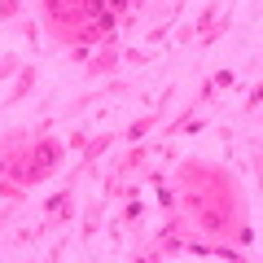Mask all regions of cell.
Instances as JSON below:
<instances>
[{"label":"cell","instance_id":"cell-1","mask_svg":"<svg viewBox=\"0 0 263 263\" xmlns=\"http://www.w3.org/2000/svg\"><path fill=\"white\" fill-rule=\"evenodd\" d=\"M176 202L189 224L211 241H228L237 219H246V193L224 162L180 158L176 162Z\"/></svg>","mask_w":263,"mask_h":263},{"label":"cell","instance_id":"cell-2","mask_svg":"<svg viewBox=\"0 0 263 263\" xmlns=\"http://www.w3.org/2000/svg\"><path fill=\"white\" fill-rule=\"evenodd\" d=\"M149 9V0H40V31L53 35L62 48L70 44H84L88 27H105V31H119L123 13H141Z\"/></svg>","mask_w":263,"mask_h":263},{"label":"cell","instance_id":"cell-3","mask_svg":"<svg viewBox=\"0 0 263 263\" xmlns=\"http://www.w3.org/2000/svg\"><path fill=\"white\" fill-rule=\"evenodd\" d=\"M66 141L62 136H53V132H44V136H27V141L9 145V184L22 189V193H31L35 184H44V180H53L57 171H62V158H66Z\"/></svg>","mask_w":263,"mask_h":263},{"label":"cell","instance_id":"cell-4","mask_svg":"<svg viewBox=\"0 0 263 263\" xmlns=\"http://www.w3.org/2000/svg\"><path fill=\"white\" fill-rule=\"evenodd\" d=\"M119 66H123V35H110L105 44L92 48V57L84 62V75L88 79H110V75H119Z\"/></svg>","mask_w":263,"mask_h":263},{"label":"cell","instance_id":"cell-5","mask_svg":"<svg viewBox=\"0 0 263 263\" xmlns=\"http://www.w3.org/2000/svg\"><path fill=\"white\" fill-rule=\"evenodd\" d=\"M75 189H79L75 180H66V184L57 189L53 197H48L44 206H40V211H44V224H48V228H66L70 219L79 215V197H75Z\"/></svg>","mask_w":263,"mask_h":263},{"label":"cell","instance_id":"cell-6","mask_svg":"<svg viewBox=\"0 0 263 263\" xmlns=\"http://www.w3.org/2000/svg\"><path fill=\"white\" fill-rule=\"evenodd\" d=\"M114 141H119V132H101V136H92V141H88L84 145V149H79V167L75 171H70V180H75V184H79V180H84L88 176V171H92L97 167V162H101L105 158V149H110V145Z\"/></svg>","mask_w":263,"mask_h":263},{"label":"cell","instance_id":"cell-7","mask_svg":"<svg viewBox=\"0 0 263 263\" xmlns=\"http://www.w3.org/2000/svg\"><path fill=\"white\" fill-rule=\"evenodd\" d=\"M35 88H40V70H35V62H27L18 75H13V84H9V92H5V101H0V105H5V110H9V105H22Z\"/></svg>","mask_w":263,"mask_h":263},{"label":"cell","instance_id":"cell-8","mask_svg":"<svg viewBox=\"0 0 263 263\" xmlns=\"http://www.w3.org/2000/svg\"><path fill=\"white\" fill-rule=\"evenodd\" d=\"M145 215H149V206H145V197H123V211H119V228H127L136 241L145 237Z\"/></svg>","mask_w":263,"mask_h":263},{"label":"cell","instance_id":"cell-9","mask_svg":"<svg viewBox=\"0 0 263 263\" xmlns=\"http://www.w3.org/2000/svg\"><path fill=\"white\" fill-rule=\"evenodd\" d=\"M149 154H154V145H149V141H132V149L123 154L119 162H114V176H132V171H145V167H149Z\"/></svg>","mask_w":263,"mask_h":263},{"label":"cell","instance_id":"cell-10","mask_svg":"<svg viewBox=\"0 0 263 263\" xmlns=\"http://www.w3.org/2000/svg\"><path fill=\"white\" fill-rule=\"evenodd\" d=\"M101 219H105V197H97V202H88L84 211H79V241H97V233H101Z\"/></svg>","mask_w":263,"mask_h":263},{"label":"cell","instance_id":"cell-11","mask_svg":"<svg viewBox=\"0 0 263 263\" xmlns=\"http://www.w3.org/2000/svg\"><path fill=\"white\" fill-rule=\"evenodd\" d=\"M162 119H167V114H158V110H149V114H141V119H132L127 127L119 132V141H145V136H149V132L158 127Z\"/></svg>","mask_w":263,"mask_h":263},{"label":"cell","instance_id":"cell-12","mask_svg":"<svg viewBox=\"0 0 263 263\" xmlns=\"http://www.w3.org/2000/svg\"><path fill=\"white\" fill-rule=\"evenodd\" d=\"M228 27H233V13H228V9H219V18L211 22V31H206V35H197L193 44H197V48H211V44H219V40L228 35Z\"/></svg>","mask_w":263,"mask_h":263},{"label":"cell","instance_id":"cell-13","mask_svg":"<svg viewBox=\"0 0 263 263\" xmlns=\"http://www.w3.org/2000/svg\"><path fill=\"white\" fill-rule=\"evenodd\" d=\"M193 114H202V105H197V101H189V105H180V110H176V119H171L167 127H162V132H167V141H176V136H180V127H184V123L193 119Z\"/></svg>","mask_w":263,"mask_h":263},{"label":"cell","instance_id":"cell-14","mask_svg":"<svg viewBox=\"0 0 263 263\" xmlns=\"http://www.w3.org/2000/svg\"><path fill=\"white\" fill-rule=\"evenodd\" d=\"M219 9H224V5H219V0H211L206 9L197 13V22H193V31H197V35H206V31H211V22L219 18ZM197 35H193V40H197Z\"/></svg>","mask_w":263,"mask_h":263},{"label":"cell","instance_id":"cell-15","mask_svg":"<svg viewBox=\"0 0 263 263\" xmlns=\"http://www.w3.org/2000/svg\"><path fill=\"white\" fill-rule=\"evenodd\" d=\"M154 202H158V211H176V189H171V180H162V184H154Z\"/></svg>","mask_w":263,"mask_h":263},{"label":"cell","instance_id":"cell-16","mask_svg":"<svg viewBox=\"0 0 263 263\" xmlns=\"http://www.w3.org/2000/svg\"><path fill=\"white\" fill-rule=\"evenodd\" d=\"M44 233H48V224H44V219H35V224L18 228V237H13V241H18V246H35V241H40Z\"/></svg>","mask_w":263,"mask_h":263},{"label":"cell","instance_id":"cell-17","mask_svg":"<svg viewBox=\"0 0 263 263\" xmlns=\"http://www.w3.org/2000/svg\"><path fill=\"white\" fill-rule=\"evenodd\" d=\"M193 101L202 105V110H206V105H215V101H219V88L211 84V75L202 79V84H197V92H193Z\"/></svg>","mask_w":263,"mask_h":263},{"label":"cell","instance_id":"cell-18","mask_svg":"<svg viewBox=\"0 0 263 263\" xmlns=\"http://www.w3.org/2000/svg\"><path fill=\"white\" fill-rule=\"evenodd\" d=\"M259 101H263V88H259V79H254L250 92H246V101H241V119H254V114H259Z\"/></svg>","mask_w":263,"mask_h":263},{"label":"cell","instance_id":"cell-19","mask_svg":"<svg viewBox=\"0 0 263 263\" xmlns=\"http://www.w3.org/2000/svg\"><path fill=\"white\" fill-rule=\"evenodd\" d=\"M22 66H27V62H22L18 53H0V84H5V79H13Z\"/></svg>","mask_w":263,"mask_h":263},{"label":"cell","instance_id":"cell-20","mask_svg":"<svg viewBox=\"0 0 263 263\" xmlns=\"http://www.w3.org/2000/svg\"><path fill=\"white\" fill-rule=\"evenodd\" d=\"M154 62V48H123V66H149Z\"/></svg>","mask_w":263,"mask_h":263},{"label":"cell","instance_id":"cell-21","mask_svg":"<svg viewBox=\"0 0 263 263\" xmlns=\"http://www.w3.org/2000/svg\"><path fill=\"white\" fill-rule=\"evenodd\" d=\"M228 237H233V241H237V250H250V246H254V228L246 224V219H237V228H233V233H228Z\"/></svg>","mask_w":263,"mask_h":263},{"label":"cell","instance_id":"cell-22","mask_svg":"<svg viewBox=\"0 0 263 263\" xmlns=\"http://www.w3.org/2000/svg\"><path fill=\"white\" fill-rule=\"evenodd\" d=\"M22 9H27V0H0V22H18Z\"/></svg>","mask_w":263,"mask_h":263},{"label":"cell","instance_id":"cell-23","mask_svg":"<svg viewBox=\"0 0 263 263\" xmlns=\"http://www.w3.org/2000/svg\"><path fill=\"white\" fill-rule=\"evenodd\" d=\"M211 259H246V250H237V246H224V241H211Z\"/></svg>","mask_w":263,"mask_h":263},{"label":"cell","instance_id":"cell-24","mask_svg":"<svg viewBox=\"0 0 263 263\" xmlns=\"http://www.w3.org/2000/svg\"><path fill=\"white\" fill-rule=\"evenodd\" d=\"M162 40H171V22H158V27H149V35H145V44H162Z\"/></svg>","mask_w":263,"mask_h":263},{"label":"cell","instance_id":"cell-25","mask_svg":"<svg viewBox=\"0 0 263 263\" xmlns=\"http://www.w3.org/2000/svg\"><path fill=\"white\" fill-rule=\"evenodd\" d=\"M88 141H92V136H88L84 127H75V132H70V136H66V149H70V154H79V149H84Z\"/></svg>","mask_w":263,"mask_h":263},{"label":"cell","instance_id":"cell-26","mask_svg":"<svg viewBox=\"0 0 263 263\" xmlns=\"http://www.w3.org/2000/svg\"><path fill=\"white\" fill-rule=\"evenodd\" d=\"M211 84L224 92V88H233V84H237V70H215V75H211Z\"/></svg>","mask_w":263,"mask_h":263},{"label":"cell","instance_id":"cell-27","mask_svg":"<svg viewBox=\"0 0 263 263\" xmlns=\"http://www.w3.org/2000/svg\"><path fill=\"white\" fill-rule=\"evenodd\" d=\"M18 35H27L31 44H35V35H44V31L35 27V18H18Z\"/></svg>","mask_w":263,"mask_h":263},{"label":"cell","instance_id":"cell-28","mask_svg":"<svg viewBox=\"0 0 263 263\" xmlns=\"http://www.w3.org/2000/svg\"><path fill=\"white\" fill-rule=\"evenodd\" d=\"M13 219H18V202H9V206H0V233H5V228H9Z\"/></svg>","mask_w":263,"mask_h":263},{"label":"cell","instance_id":"cell-29","mask_svg":"<svg viewBox=\"0 0 263 263\" xmlns=\"http://www.w3.org/2000/svg\"><path fill=\"white\" fill-rule=\"evenodd\" d=\"M193 35H197L193 22H180V27H176V44H193Z\"/></svg>","mask_w":263,"mask_h":263},{"label":"cell","instance_id":"cell-30","mask_svg":"<svg viewBox=\"0 0 263 263\" xmlns=\"http://www.w3.org/2000/svg\"><path fill=\"white\" fill-rule=\"evenodd\" d=\"M88 57H92V48H88V44H70V62H79V66H84Z\"/></svg>","mask_w":263,"mask_h":263},{"label":"cell","instance_id":"cell-31","mask_svg":"<svg viewBox=\"0 0 263 263\" xmlns=\"http://www.w3.org/2000/svg\"><path fill=\"white\" fill-rule=\"evenodd\" d=\"M9 176V145H5V149H0V180Z\"/></svg>","mask_w":263,"mask_h":263}]
</instances>
